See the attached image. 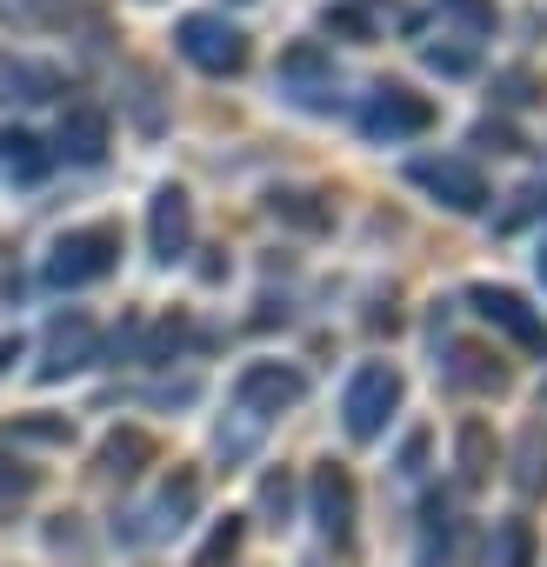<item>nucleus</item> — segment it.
<instances>
[{"label":"nucleus","instance_id":"cd10ccee","mask_svg":"<svg viewBox=\"0 0 547 567\" xmlns=\"http://www.w3.org/2000/svg\"><path fill=\"white\" fill-rule=\"evenodd\" d=\"M434 74H474V48H427Z\"/></svg>","mask_w":547,"mask_h":567},{"label":"nucleus","instance_id":"423d86ee","mask_svg":"<svg viewBox=\"0 0 547 567\" xmlns=\"http://www.w3.org/2000/svg\"><path fill=\"white\" fill-rule=\"evenodd\" d=\"M407 181L427 194V200H441L447 214H487V181H481V167L474 161H454V154H421V161H407Z\"/></svg>","mask_w":547,"mask_h":567},{"label":"nucleus","instance_id":"f8f14e48","mask_svg":"<svg viewBox=\"0 0 547 567\" xmlns=\"http://www.w3.org/2000/svg\"><path fill=\"white\" fill-rule=\"evenodd\" d=\"M441 374H447V388H461V394H500V388H507V361H500L494 348H481V341H447Z\"/></svg>","mask_w":547,"mask_h":567},{"label":"nucleus","instance_id":"aec40b11","mask_svg":"<svg viewBox=\"0 0 547 567\" xmlns=\"http://www.w3.org/2000/svg\"><path fill=\"white\" fill-rule=\"evenodd\" d=\"M8 441L14 447H74V421L68 414H14Z\"/></svg>","mask_w":547,"mask_h":567},{"label":"nucleus","instance_id":"1a4fd4ad","mask_svg":"<svg viewBox=\"0 0 547 567\" xmlns=\"http://www.w3.org/2000/svg\"><path fill=\"white\" fill-rule=\"evenodd\" d=\"M101 361V321L94 315H81V308H68L54 328H48V354H41V381H68V374H87Z\"/></svg>","mask_w":547,"mask_h":567},{"label":"nucleus","instance_id":"393cba45","mask_svg":"<svg viewBox=\"0 0 547 567\" xmlns=\"http://www.w3.org/2000/svg\"><path fill=\"white\" fill-rule=\"evenodd\" d=\"M441 21H461L474 41H487L500 14H494V0H441Z\"/></svg>","mask_w":547,"mask_h":567},{"label":"nucleus","instance_id":"9d476101","mask_svg":"<svg viewBox=\"0 0 547 567\" xmlns=\"http://www.w3.org/2000/svg\"><path fill=\"white\" fill-rule=\"evenodd\" d=\"M61 94H68V74L61 68L0 48V107H41V101H61Z\"/></svg>","mask_w":547,"mask_h":567},{"label":"nucleus","instance_id":"2eb2a0df","mask_svg":"<svg viewBox=\"0 0 547 567\" xmlns=\"http://www.w3.org/2000/svg\"><path fill=\"white\" fill-rule=\"evenodd\" d=\"M267 214L288 220V227H301V234H328L334 227V200L321 187H274L267 194Z\"/></svg>","mask_w":547,"mask_h":567},{"label":"nucleus","instance_id":"0eeeda50","mask_svg":"<svg viewBox=\"0 0 547 567\" xmlns=\"http://www.w3.org/2000/svg\"><path fill=\"white\" fill-rule=\"evenodd\" d=\"M308 514H314L321 540L348 554V547H354V520H361L354 474H348V467H334V461H321V467H314V481H308Z\"/></svg>","mask_w":547,"mask_h":567},{"label":"nucleus","instance_id":"ddd939ff","mask_svg":"<svg viewBox=\"0 0 547 567\" xmlns=\"http://www.w3.org/2000/svg\"><path fill=\"white\" fill-rule=\"evenodd\" d=\"M54 161L101 167V161H107V114H101V107H68L61 127H54Z\"/></svg>","mask_w":547,"mask_h":567},{"label":"nucleus","instance_id":"a878e982","mask_svg":"<svg viewBox=\"0 0 547 567\" xmlns=\"http://www.w3.org/2000/svg\"><path fill=\"white\" fill-rule=\"evenodd\" d=\"M288 501H295V487H288V474H267V481H260V507L274 514L267 527H288Z\"/></svg>","mask_w":547,"mask_h":567},{"label":"nucleus","instance_id":"6ab92c4d","mask_svg":"<svg viewBox=\"0 0 547 567\" xmlns=\"http://www.w3.org/2000/svg\"><path fill=\"white\" fill-rule=\"evenodd\" d=\"M534 554H540V540H534V520H500L494 527V540H487V567H534Z\"/></svg>","mask_w":547,"mask_h":567},{"label":"nucleus","instance_id":"dca6fc26","mask_svg":"<svg viewBox=\"0 0 547 567\" xmlns=\"http://www.w3.org/2000/svg\"><path fill=\"white\" fill-rule=\"evenodd\" d=\"M494 461H500L494 427H487V421H461V434H454V467H461V487H487V481H494Z\"/></svg>","mask_w":547,"mask_h":567},{"label":"nucleus","instance_id":"c85d7f7f","mask_svg":"<svg viewBox=\"0 0 547 567\" xmlns=\"http://www.w3.org/2000/svg\"><path fill=\"white\" fill-rule=\"evenodd\" d=\"M14 361H21V341H0V374H8Z\"/></svg>","mask_w":547,"mask_h":567},{"label":"nucleus","instance_id":"412c9836","mask_svg":"<svg viewBox=\"0 0 547 567\" xmlns=\"http://www.w3.org/2000/svg\"><path fill=\"white\" fill-rule=\"evenodd\" d=\"M200 507V474L194 467H180L167 487H161V501H154V534H167V527H180L187 514Z\"/></svg>","mask_w":547,"mask_h":567},{"label":"nucleus","instance_id":"7c9ffc66","mask_svg":"<svg viewBox=\"0 0 547 567\" xmlns=\"http://www.w3.org/2000/svg\"><path fill=\"white\" fill-rule=\"evenodd\" d=\"M540 414H547V388H540Z\"/></svg>","mask_w":547,"mask_h":567},{"label":"nucleus","instance_id":"bb28decb","mask_svg":"<svg viewBox=\"0 0 547 567\" xmlns=\"http://www.w3.org/2000/svg\"><path fill=\"white\" fill-rule=\"evenodd\" d=\"M321 28H328V34H348V41H368V34H374V21H368V14H354V8H328V14H321Z\"/></svg>","mask_w":547,"mask_h":567},{"label":"nucleus","instance_id":"4be33fe9","mask_svg":"<svg viewBox=\"0 0 547 567\" xmlns=\"http://www.w3.org/2000/svg\"><path fill=\"white\" fill-rule=\"evenodd\" d=\"M34 494H41V467H28L21 454H0V520H14Z\"/></svg>","mask_w":547,"mask_h":567},{"label":"nucleus","instance_id":"b1692460","mask_svg":"<svg viewBox=\"0 0 547 567\" xmlns=\"http://www.w3.org/2000/svg\"><path fill=\"white\" fill-rule=\"evenodd\" d=\"M0 161H8L21 181H41V174H48V154H41V141H34V134H21V127H14V134H0Z\"/></svg>","mask_w":547,"mask_h":567},{"label":"nucleus","instance_id":"4468645a","mask_svg":"<svg viewBox=\"0 0 547 567\" xmlns=\"http://www.w3.org/2000/svg\"><path fill=\"white\" fill-rule=\"evenodd\" d=\"M154 461H161V441L147 427H121V434L101 441V461L94 467H101V481H141Z\"/></svg>","mask_w":547,"mask_h":567},{"label":"nucleus","instance_id":"5701e85b","mask_svg":"<svg viewBox=\"0 0 547 567\" xmlns=\"http://www.w3.org/2000/svg\"><path fill=\"white\" fill-rule=\"evenodd\" d=\"M240 540H247V514H227V520H214V534L200 540L194 567H227V560L240 554Z\"/></svg>","mask_w":547,"mask_h":567},{"label":"nucleus","instance_id":"a211bd4d","mask_svg":"<svg viewBox=\"0 0 547 567\" xmlns=\"http://www.w3.org/2000/svg\"><path fill=\"white\" fill-rule=\"evenodd\" d=\"M507 461H514V474H507V481H514V494H520V501H540V494H547V427L534 421V427L514 441V454H507Z\"/></svg>","mask_w":547,"mask_h":567},{"label":"nucleus","instance_id":"f257e3e1","mask_svg":"<svg viewBox=\"0 0 547 567\" xmlns=\"http://www.w3.org/2000/svg\"><path fill=\"white\" fill-rule=\"evenodd\" d=\"M114 267H121V227H114V220H87V227H68V234L48 247L41 280H48V288H61V295H74V288L107 280Z\"/></svg>","mask_w":547,"mask_h":567},{"label":"nucleus","instance_id":"f3484780","mask_svg":"<svg viewBox=\"0 0 547 567\" xmlns=\"http://www.w3.org/2000/svg\"><path fill=\"white\" fill-rule=\"evenodd\" d=\"M281 81H288L301 101H321V94L334 87V61H328L314 41H301V48H288V54H281Z\"/></svg>","mask_w":547,"mask_h":567},{"label":"nucleus","instance_id":"39448f33","mask_svg":"<svg viewBox=\"0 0 547 567\" xmlns=\"http://www.w3.org/2000/svg\"><path fill=\"white\" fill-rule=\"evenodd\" d=\"M467 308L494 328V334H507L520 354H534V361H547V315L527 301V295H514V288H494V280H481V288H467Z\"/></svg>","mask_w":547,"mask_h":567},{"label":"nucleus","instance_id":"7ed1b4c3","mask_svg":"<svg viewBox=\"0 0 547 567\" xmlns=\"http://www.w3.org/2000/svg\"><path fill=\"white\" fill-rule=\"evenodd\" d=\"M308 401V374L295 368V361H247L240 374H234V414H247V421H274V414H288V408H301Z\"/></svg>","mask_w":547,"mask_h":567},{"label":"nucleus","instance_id":"6e6552de","mask_svg":"<svg viewBox=\"0 0 547 567\" xmlns=\"http://www.w3.org/2000/svg\"><path fill=\"white\" fill-rule=\"evenodd\" d=\"M434 127V101L427 94H414V87H374L368 94V107H361V134L368 141H421Z\"/></svg>","mask_w":547,"mask_h":567},{"label":"nucleus","instance_id":"20e7f679","mask_svg":"<svg viewBox=\"0 0 547 567\" xmlns=\"http://www.w3.org/2000/svg\"><path fill=\"white\" fill-rule=\"evenodd\" d=\"M174 48H180V61H194L200 74H214V81H227V74H240L247 68V34L227 21V14H180V28H174Z\"/></svg>","mask_w":547,"mask_h":567},{"label":"nucleus","instance_id":"9b49d317","mask_svg":"<svg viewBox=\"0 0 547 567\" xmlns=\"http://www.w3.org/2000/svg\"><path fill=\"white\" fill-rule=\"evenodd\" d=\"M147 247H154V260H180L187 247H194V200H187V187H154V207H147Z\"/></svg>","mask_w":547,"mask_h":567},{"label":"nucleus","instance_id":"c756f323","mask_svg":"<svg viewBox=\"0 0 547 567\" xmlns=\"http://www.w3.org/2000/svg\"><path fill=\"white\" fill-rule=\"evenodd\" d=\"M534 267H540V280H547V240H540V254H534Z\"/></svg>","mask_w":547,"mask_h":567},{"label":"nucleus","instance_id":"f03ea898","mask_svg":"<svg viewBox=\"0 0 547 567\" xmlns=\"http://www.w3.org/2000/svg\"><path fill=\"white\" fill-rule=\"evenodd\" d=\"M401 401H407L401 368H388V361H361V368L348 374V388H341V427H348V441H381L388 421L401 414Z\"/></svg>","mask_w":547,"mask_h":567}]
</instances>
